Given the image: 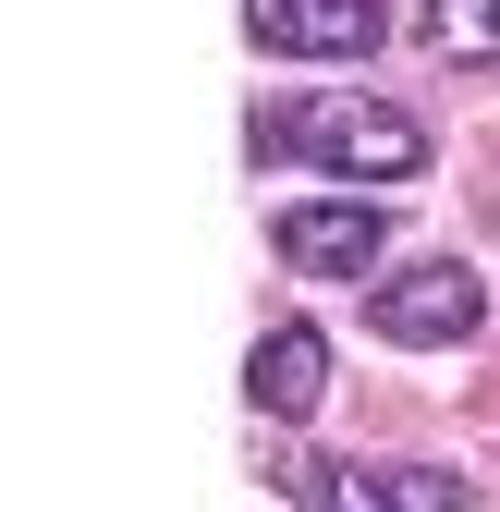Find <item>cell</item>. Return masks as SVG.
<instances>
[{
  "label": "cell",
  "instance_id": "6da1fadb",
  "mask_svg": "<svg viewBox=\"0 0 500 512\" xmlns=\"http://www.w3.org/2000/svg\"><path fill=\"white\" fill-rule=\"evenodd\" d=\"M257 147H305L318 171H342V183H415L427 171V122L403 110V98H366V86H318V98H281V110H257Z\"/></svg>",
  "mask_w": 500,
  "mask_h": 512
},
{
  "label": "cell",
  "instance_id": "7a4b0ae2",
  "mask_svg": "<svg viewBox=\"0 0 500 512\" xmlns=\"http://www.w3.org/2000/svg\"><path fill=\"white\" fill-rule=\"evenodd\" d=\"M269 476L305 512H464L476 500L452 464H403V452H281Z\"/></svg>",
  "mask_w": 500,
  "mask_h": 512
},
{
  "label": "cell",
  "instance_id": "3957f363",
  "mask_svg": "<svg viewBox=\"0 0 500 512\" xmlns=\"http://www.w3.org/2000/svg\"><path fill=\"white\" fill-rule=\"evenodd\" d=\"M476 317H488V281L464 269V256H403L391 281H366V330H379V342H403V354L464 342Z\"/></svg>",
  "mask_w": 500,
  "mask_h": 512
},
{
  "label": "cell",
  "instance_id": "8992f818",
  "mask_svg": "<svg viewBox=\"0 0 500 512\" xmlns=\"http://www.w3.org/2000/svg\"><path fill=\"white\" fill-rule=\"evenodd\" d=\"M244 391H257V415H281V427H305L330 403V342L305 330V317H281V330L257 342V366H244Z\"/></svg>",
  "mask_w": 500,
  "mask_h": 512
},
{
  "label": "cell",
  "instance_id": "5b68a950",
  "mask_svg": "<svg viewBox=\"0 0 500 512\" xmlns=\"http://www.w3.org/2000/svg\"><path fill=\"white\" fill-rule=\"evenodd\" d=\"M244 25H257V49L281 61H366L379 49V0H244Z\"/></svg>",
  "mask_w": 500,
  "mask_h": 512
},
{
  "label": "cell",
  "instance_id": "52a82bcc",
  "mask_svg": "<svg viewBox=\"0 0 500 512\" xmlns=\"http://www.w3.org/2000/svg\"><path fill=\"white\" fill-rule=\"evenodd\" d=\"M415 37L440 49V61H500V0H427Z\"/></svg>",
  "mask_w": 500,
  "mask_h": 512
},
{
  "label": "cell",
  "instance_id": "277c9868",
  "mask_svg": "<svg viewBox=\"0 0 500 512\" xmlns=\"http://www.w3.org/2000/svg\"><path fill=\"white\" fill-rule=\"evenodd\" d=\"M281 256H293L305 281H366L391 256V232H379L366 196H305V208H281Z\"/></svg>",
  "mask_w": 500,
  "mask_h": 512
}]
</instances>
